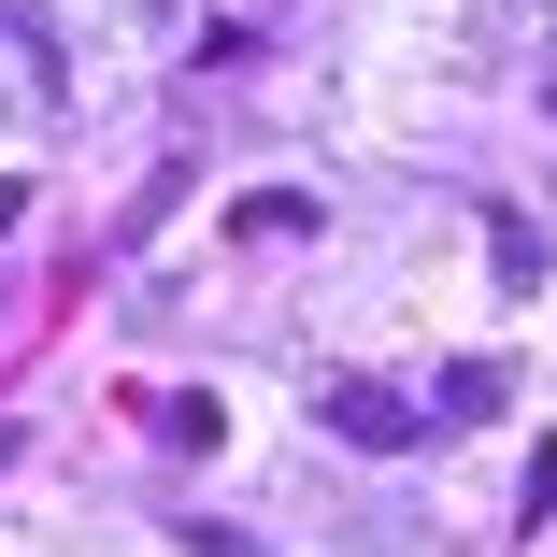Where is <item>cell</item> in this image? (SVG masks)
I'll return each instance as SVG.
<instances>
[{"label":"cell","mask_w":557,"mask_h":557,"mask_svg":"<svg viewBox=\"0 0 557 557\" xmlns=\"http://www.w3.org/2000/svg\"><path fill=\"white\" fill-rule=\"evenodd\" d=\"M486 400H500V358H458V372H443V400H429V414H443V429H472Z\"/></svg>","instance_id":"2"},{"label":"cell","mask_w":557,"mask_h":557,"mask_svg":"<svg viewBox=\"0 0 557 557\" xmlns=\"http://www.w3.org/2000/svg\"><path fill=\"white\" fill-rule=\"evenodd\" d=\"M329 429H344L358 458H400V443H414L429 414H414V400H386V386H329Z\"/></svg>","instance_id":"1"},{"label":"cell","mask_w":557,"mask_h":557,"mask_svg":"<svg viewBox=\"0 0 557 557\" xmlns=\"http://www.w3.org/2000/svg\"><path fill=\"white\" fill-rule=\"evenodd\" d=\"M486 258H500V286H515V300L543 286V244H529V214H486Z\"/></svg>","instance_id":"3"}]
</instances>
